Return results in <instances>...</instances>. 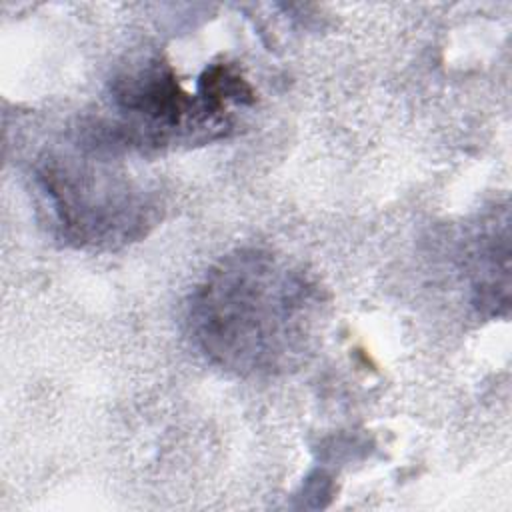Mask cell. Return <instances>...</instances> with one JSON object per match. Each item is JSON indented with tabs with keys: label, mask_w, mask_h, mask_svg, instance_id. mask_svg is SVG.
<instances>
[{
	"label": "cell",
	"mask_w": 512,
	"mask_h": 512,
	"mask_svg": "<svg viewBox=\"0 0 512 512\" xmlns=\"http://www.w3.org/2000/svg\"><path fill=\"white\" fill-rule=\"evenodd\" d=\"M324 308V294L304 268L264 248H240L218 260L192 292L188 328L222 370L276 376L312 354Z\"/></svg>",
	"instance_id": "cell-1"
},
{
	"label": "cell",
	"mask_w": 512,
	"mask_h": 512,
	"mask_svg": "<svg viewBox=\"0 0 512 512\" xmlns=\"http://www.w3.org/2000/svg\"><path fill=\"white\" fill-rule=\"evenodd\" d=\"M38 180L62 234L76 246L118 248L146 236L156 222V204L142 188L92 162L54 158Z\"/></svg>",
	"instance_id": "cell-2"
},
{
	"label": "cell",
	"mask_w": 512,
	"mask_h": 512,
	"mask_svg": "<svg viewBox=\"0 0 512 512\" xmlns=\"http://www.w3.org/2000/svg\"><path fill=\"white\" fill-rule=\"evenodd\" d=\"M110 92L118 110L128 118V128L144 142H164L176 130L224 132V124L208 114L200 98L186 94L174 70L160 60L122 70L112 80Z\"/></svg>",
	"instance_id": "cell-3"
},
{
	"label": "cell",
	"mask_w": 512,
	"mask_h": 512,
	"mask_svg": "<svg viewBox=\"0 0 512 512\" xmlns=\"http://www.w3.org/2000/svg\"><path fill=\"white\" fill-rule=\"evenodd\" d=\"M198 98L202 106L226 126L228 108L252 104L256 94L232 64H212L200 76Z\"/></svg>",
	"instance_id": "cell-4"
}]
</instances>
